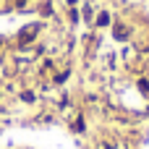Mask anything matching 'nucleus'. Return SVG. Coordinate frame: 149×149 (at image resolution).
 <instances>
[{"label": "nucleus", "instance_id": "obj_1", "mask_svg": "<svg viewBox=\"0 0 149 149\" xmlns=\"http://www.w3.org/2000/svg\"><path fill=\"white\" fill-rule=\"evenodd\" d=\"M34 34H37V26L24 29V31H21V45H24V42H31V39H34Z\"/></svg>", "mask_w": 149, "mask_h": 149}, {"label": "nucleus", "instance_id": "obj_3", "mask_svg": "<svg viewBox=\"0 0 149 149\" xmlns=\"http://www.w3.org/2000/svg\"><path fill=\"white\" fill-rule=\"evenodd\" d=\"M126 34H128L126 26H115V37H118V39H126Z\"/></svg>", "mask_w": 149, "mask_h": 149}, {"label": "nucleus", "instance_id": "obj_4", "mask_svg": "<svg viewBox=\"0 0 149 149\" xmlns=\"http://www.w3.org/2000/svg\"><path fill=\"white\" fill-rule=\"evenodd\" d=\"M18 3H26V0H18Z\"/></svg>", "mask_w": 149, "mask_h": 149}, {"label": "nucleus", "instance_id": "obj_2", "mask_svg": "<svg viewBox=\"0 0 149 149\" xmlns=\"http://www.w3.org/2000/svg\"><path fill=\"white\" fill-rule=\"evenodd\" d=\"M97 24H100V26H107V24H110V16H107V13H100Z\"/></svg>", "mask_w": 149, "mask_h": 149}]
</instances>
